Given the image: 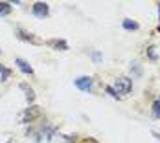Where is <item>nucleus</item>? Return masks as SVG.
<instances>
[{
    "label": "nucleus",
    "mask_w": 160,
    "mask_h": 143,
    "mask_svg": "<svg viewBox=\"0 0 160 143\" xmlns=\"http://www.w3.org/2000/svg\"><path fill=\"white\" fill-rule=\"evenodd\" d=\"M76 86L79 90H83V92H90V88H92V77H87V75L78 77L76 79Z\"/></svg>",
    "instance_id": "4"
},
{
    "label": "nucleus",
    "mask_w": 160,
    "mask_h": 143,
    "mask_svg": "<svg viewBox=\"0 0 160 143\" xmlns=\"http://www.w3.org/2000/svg\"><path fill=\"white\" fill-rule=\"evenodd\" d=\"M15 63H17V66L20 68V72H24V74H28V75H33V68L26 63L24 59H15Z\"/></svg>",
    "instance_id": "6"
},
{
    "label": "nucleus",
    "mask_w": 160,
    "mask_h": 143,
    "mask_svg": "<svg viewBox=\"0 0 160 143\" xmlns=\"http://www.w3.org/2000/svg\"><path fill=\"white\" fill-rule=\"evenodd\" d=\"M158 30H160V28H158Z\"/></svg>",
    "instance_id": "19"
},
{
    "label": "nucleus",
    "mask_w": 160,
    "mask_h": 143,
    "mask_svg": "<svg viewBox=\"0 0 160 143\" xmlns=\"http://www.w3.org/2000/svg\"><path fill=\"white\" fill-rule=\"evenodd\" d=\"M131 72H134L136 75H142V68L138 63H131Z\"/></svg>",
    "instance_id": "14"
},
{
    "label": "nucleus",
    "mask_w": 160,
    "mask_h": 143,
    "mask_svg": "<svg viewBox=\"0 0 160 143\" xmlns=\"http://www.w3.org/2000/svg\"><path fill=\"white\" fill-rule=\"evenodd\" d=\"M123 28H125V30H129V31H134V30H138V24H136L134 20H129V18H125V20H123Z\"/></svg>",
    "instance_id": "10"
},
{
    "label": "nucleus",
    "mask_w": 160,
    "mask_h": 143,
    "mask_svg": "<svg viewBox=\"0 0 160 143\" xmlns=\"http://www.w3.org/2000/svg\"><path fill=\"white\" fill-rule=\"evenodd\" d=\"M155 50H157L155 46H149V48H147V57H149L151 61H157V59H158V55H157V51H155Z\"/></svg>",
    "instance_id": "12"
},
{
    "label": "nucleus",
    "mask_w": 160,
    "mask_h": 143,
    "mask_svg": "<svg viewBox=\"0 0 160 143\" xmlns=\"http://www.w3.org/2000/svg\"><path fill=\"white\" fill-rule=\"evenodd\" d=\"M11 13V4L9 2H0V17H6Z\"/></svg>",
    "instance_id": "9"
},
{
    "label": "nucleus",
    "mask_w": 160,
    "mask_h": 143,
    "mask_svg": "<svg viewBox=\"0 0 160 143\" xmlns=\"http://www.w3.org/2000/svg\"><path fill=\"white\" fill-rule=\"evenodd\" d=\"M114 86H116V88H114V90H116V92H118V94H129V92H131V88H132V83H131V79H129V77H118V79H116V83H114Z\"/></svg>",
    "instance_id": "1"
},
{
    "label": "nucleus",
    "mask_w": 160,
    "mask_h": 143,
    "mask_svg": "<svg viewBox=\"0 0 160 143\" xmlns=\"http://www.w3.org/2000/svg\"><path fill=\"white\" fill-rule=\"evenodd\" d=\"M153 116L155 117H160V97H157L155 103H153Z\"/></svg>",
    "instance_id": "11"
},
{
    "label": "nucleus",
    "mask_w": 160,
    "mask_h": 143,
    "mask_svg": "<svg viewBox=\"0 0 160 143\" xmlns=\"http://www.w3.org/2000/svg\"><path fill=\"white\" fill-rule=\"evenodd\" d=\"M33 15L39 17V18H44V17H48V15H50L48 4H44V2H35V4H33Z\"/></svg>",
    "instance_id": "3"
},
{
    "label": "nucleus",
    "mask_w": 160,
    "mask_h": 143,
    "mask_svg": "<svg viewBox=\"0 0 160 143\" xmlns=\"http://www.w3.org/2000/svg\"><path fill=\"white\" fill-rule=\"evenodd\" d=\"M39 116H41V108L39 107H30V108H26V112L20 116V121L22 123H30V121H33Z\"/></svg>",
    "instance_id": "2"
},
{
    "label": "nucleus",
    "mask_w": 160,
    "mask_h": 143,
    "mask_svg": "<svg viewBox=\"0 0 160 143\" xmlns=\"http://www.w3.org/2000/svg\"><path fill=\"white\" fill-rule=\"evenodd\" d=\"M20 90H24L28 103H33V101H35V92H33V88H30L26 83H20Z\"/></svg>",
    "instance_id": "8"
},
{
    "label": "nucleus",
    "mask_w": 160,
    "mask_h": 143,
    "mask_svg": "<svg viewBox=\"0 0 160 143\" xmlns=\"http://www.w3.org/2000/svg\"><path fill=\"white\" fill-rule=\"evenodd\" d=\"M48 46H52L53 50H61V51L68 50V44H66L64 41H59V39H52V41H48Z\"/></svg>",
    "instance_id": "7"
},
{
    "label": "nucleus",
    "mask_w": 160,
    "mask_h": 143,
    "mask_svg": "<svg viewBox=\"0 0 160 143\" xmlns=\"http://www.w3.org/2000/svg\"><path fill=\"white\" fill-rule=\"evenodd\" d=\"M0 74H2V81H8L9 75H11V72H9L6 66H2V64H0Z\"/></svg>",
    "instance_id": "13"
},
{
    "label": "nucleus",
    "mask_w": 160,
    "mask_h": 143,
    "mask_svg": "<svg viewBox=\"0 0 160 143\" xmlns=\"http://www.w3.org/2000/svg\"><path fill=\"white\" fill-rule=\"evenodd\" d=\"M158 18H160V6H158Z\"/></svg>",
    "instance_id": "18"
},
{
    "label": "nucleus",
    "mask_w": 160,
    "mask_h": 143,
    "mask_svg": "<svg viewBox=\"0 0 160 143\" xmlns=\"http://www.w3.org/2000/svg\"><path fill=\"white\" fill-rule=\"evenodd\" d=\"M153 136H155V138H157V140L160 141V134H158V132H153Z\"/></svg>",
    "instance_id": "17"
},
{
    "label": "nucleus",
    "mask_w": 160,
    "mask_h": 143,
    "mask_svg": "<svg viewBox=\"0 0 160 143\" xmlns=\"http://www.w3.org/2000/svg\"><path fill=\"white\" fill-rule=\"evenodd\" d=\"M90 57H92V59H94V63H99V61H101V55H99V53H98V51H94V50H92V51H90Z\"/></svg>",
    "instance_id": "15"
},
{
    "label": "nucleus",
    "mask_w": 160,
    "mask_h": 143,
    "mask_svg": "<svg viewBox=\"0 0 160 143\" xmlns=\"http://www.w3.org/2000/svg\"><path fill=\"white\" fill-rule=\"evenodd\" d=\"M17 35H18V39H22V41H30V42H33V44H39V39H35L32 33L24 31V30H17Z\"/></svg>",
    "instance_id": "5"
},
{
    "label": "nucleus",
    "mask_w": 160,
    "mask_h": 143,
    "mask_svg": "<svg viewBox=\"0 0 160 143\" xmlns=\"http://www.w3.org/2000/svg\"><path fill=\"white\" fill-rule=\"evenodd\" d=\"M107 92H109V94H111L112 97H114V99H118V97H120V95H118V92H116V90H114L112 86H107Z\"/></svg>",
    "instance_id": "16"
}]
</instances>
